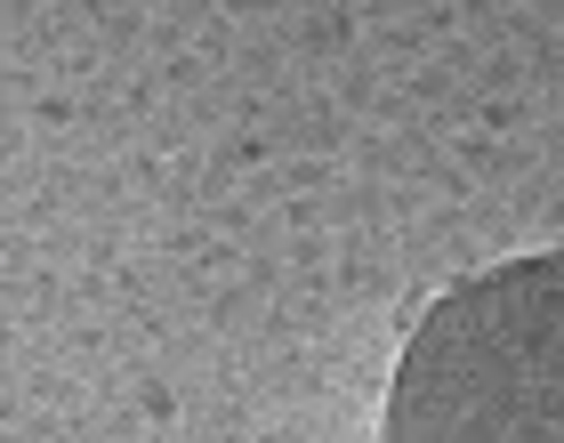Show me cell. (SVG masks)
<instances>
[{"instance_id": "cell-1", "label": "cell", "mask_w": 564, "mask_h": 443, "mask_svg": "<svg viewBox=\"0 0 564 443\" xmlns=\"http://www.w3.org/2000/svg\"><path fill=\"white\" fill-rule=\"evenodd\" d=\"M388 443H564V250L427 306L395 363Z\"/></svg>"}]
</instances>
